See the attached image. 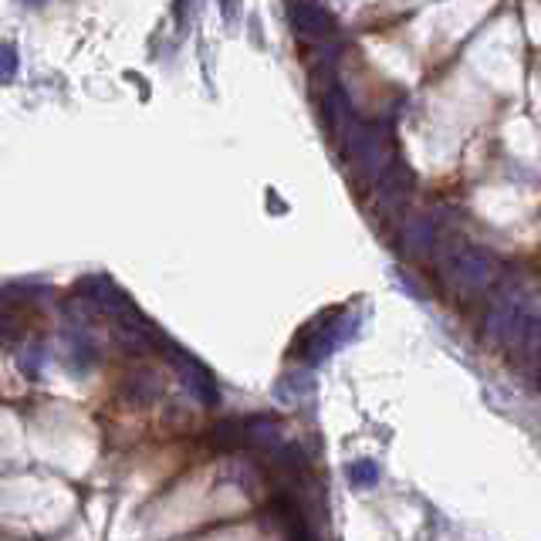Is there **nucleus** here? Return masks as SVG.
Segmentation results:
<instances>
[{"label":"nucleus","mask_w":541,"mask_h":541,"mask_svg":"<svg viewBox=\"0 0 541 541\" xmlns=\"http://www.w3.org/2000/svg\"><path fill=\"white\" fill-rule=\"evenodd\" d=\"M538 356H541V352H538Z\"/></svg>","instance_id":"obj_15"},{"label":"nucleus","mask_w":541,"mask_h":541,"mask_svg":"<svg viewBox=\"0 0 541 541\" xmlns=\"http://www.w3.org/2000/svg\"><path fill=\"white\" fill-rule=\"evenodd\" d=\"M437 247V230L430 217H410L403 220V234H399V254L406 257H430Z\"/></svg>","instance_id":"obj_7"},{"label":"nucleus","mask_w":541,"mask_h":541,"mask_svg":"<svg viewBox=\"0 0 541 541\" xmlns=\"http://www.w3.org/2000/svg\"><path fill=\"white\" fill-rule=\"evenodd\" d=\"M349 481L356 487H372L379 481V467L376 460H356V464H349Z\"/></svg>","instance_id":"obj_12"},{"label":"nucleus","mask_w":541,"mask_h":541,"mask_svg":"<svg viewBox=\"0 0 541 541\" xmlns=\"http://www.w3.org/2000/svg\"><path fill=\"white\" fill-rule=\"evenodd\" d=\"M166 359H170V366L180 372V379H183V386L190 389L193 396H197V403L203 406H217L220 403V389H217V379H214V372H210L197 356H190L186 349H180L173 339H166L163 349Z\"/></svg>","instance_id":"obj_3"},{"label":"nucleus","mask_w":541,"mask_h":541,"mask_svg":"<svg viewBox=\"0 0 541 541\" xmlns=\"http://www.w3.org/2000/svg\"><path fill=\"white\" fill-rule=\"evenodd\" d=\"M356 325H359V315L342 312V308H332V312L318 315L315 322L298 335V342H295V349H291V352L301 356V359H308L315 366V362L332 356L339 345L349 342L352 335L359 332Z\"/></svg>","instance_id":"obj_2"},{"label":"nucleus","mask_w":541,"mask_h":541,"mask_svg":"<svg viewBox=\"0 0 541 541\" xmlns=\"http://www.w3.org/2000/svg\"><path fill=\"white\" fill-rule=\"evenodd\" d=\"M308 393H312V372H308V369L288 372V376L274 386V396H278L281 403H295V399L308 396Z\"/></svg>","instance_id":"obj_11"},{"label":"nucleus","mask_w":541,"mask_h":541,"mask_svg":"<svg viewBox=\"0 0 541 541\" xmlns=\"http://www.w3.org/2000/svg\"><path fill=\"white\" fill-rule=\"evenodd\" d=\"M413 190V170L403 163V159H393L383 166V173L372 180V197H376V210L383 217H399V210H403L406 197H410Z\"/></svg>","instance_id":"obj_4"},{"label":"nucleus","mask_w":541,"mask_h":541,"mask_svg":"<svg viewBox=\"0 0 541 541\" xmlns=\"http://www.w3.org/2000/svg\"><path fill=\"white\" fill-rule=\"evenodd\" d=\"M17 75V48L14 44H0V85H7Z\"/></svg>","instance_id":"obj_13"},{"label":"nucleus","mask_w":541,"mask_h":541,"mask_svg":"<svg viewBox=\"0 0 541 541\" xmlns=\"http://www.w3.org/2000/svg\"><path fill=\"white\" fill-rule=\"evenodd\" d=\"M247 420V447L254 450H274L281 443V423L274 416H244Z\"/></svg>","instance_id":"obj_8"},{"label":"nucleus","mask_w":541,"mask_h":541,"mask_svg":"<svg viewBox=\"0 0 541 541\" xmlns=\"http://www.w3.org/2000/svg\"><path fill=\"white\" fill-rule=\"evenodd\" d=\"M99 352H95V345L88 342V335L82 332H68V352H65V366L75 372V376H85L88 369H95V359Z\"/></svg>","instance_id":"obj_9"},{"label":"nucleus","mask_w":541,"mask_h":541,"mask_svg":"<svg viewBox=\"0 0 541 541\" xmlns=\"http://www.w3.org/2000/svg\"><path fill=\"white\" fill-rule=\"evenodd\" d=\"M214 443L220 450H241L247 447V420L244 416H230V420L214 427Z\"/></svg>","instance_id":"obj_10"},{"label":"nucleus","mask_w":541,"mask_h":541,"mask_svg":"<svg viewBox=\"0 0 541 541\" xmlns=\"http://www.w3.org/2000/svg\"><path fill=\"white\" fill-rule=\"evenodd\" d=\"M440 274L447 281V291L457 295L460 301H474L477 295H484L494 281V261L484 247L454 241V247H447V254L440 257Z\"/></svg>","instance_id":"obj_1"},{"label":"nucleus","mask_w":541,"mask_h":541,"mask_svg":"<svg viewBox=\"0 0 541 541\" xmlns=\"http://www.w3.org/2000/svg\"><path fill=\"white\" fill-rule=\"evenodd\" d=\"M291 28L298 31V38L305 41H328L335 34V17L328 7H322L318 0H298V4H291Z\"/></svg>","instance_id":"obj_5"},{"label":"nucleus","mask_w":541,"mask_h":541,"mask_svg":"<svg viewBox=\"0 0 541 541\" xmlns=\"http://www.w3.org/2000/svg\"><path fill=\"white\" fill-rule=\"evenodd\" d=\"M119 396L129 406H153L163 396V376L153 369H136L119 383Z\"/></svg>","instance_id":"obj_6"},{"label":"nucleus","mask_w":541,"mask_h":541,"mask_svg":"<svg viewBox=\"0 0 541 541\" xmlns=\"http://www.w3.org/2000/svg\"><path fill=\"white\" fill-rule=\"evenodd\" d=\"M28 4H44V0H28Z\"/></svg>","instance_id":"obj_14"}]
</instances>
